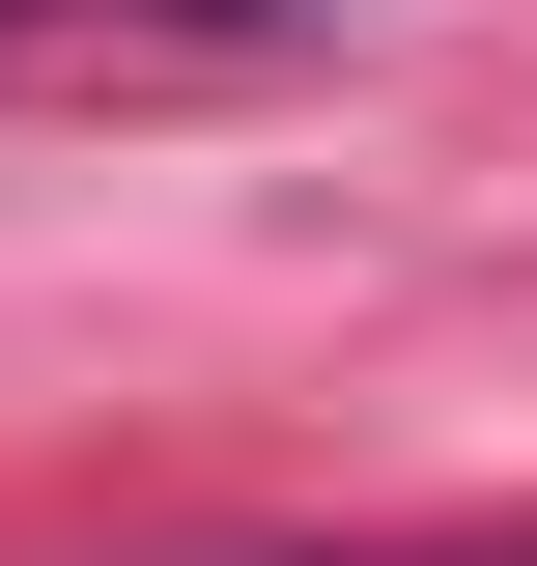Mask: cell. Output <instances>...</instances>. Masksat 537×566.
<instances>
[{
	"label": "cell",
	"instance_id": "1",
	"mask_svg": "<svg viewBox=\"0 0 537 566\" xmlns=\"http://www.w3.org/2000/svg\"><path fill=\"white\" fill-rule=\"evenodd\" d=\"M0 29H199V57H283V29H368V0H0Z\"/></svg>",
	"mask_w": 537,
	"mask_h": 566
}]
</instances>
